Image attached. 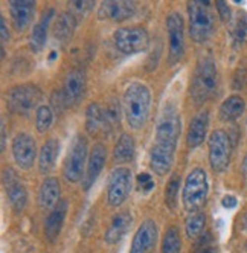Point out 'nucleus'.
<instances>
[{"instance_id":"1","label":"nucleus","mask_w":247,"mask_h":253,"mask_svg":"<svg viewBox=\"0 0 247 253\" xmlns=\"http://www.w3.org/2000/svg\"><path fill=\"white\" fill-rule=\"evenodd\" d=\"M151 107L150 88L142 83H131L122 98V110L128 125L134 130L142 128L147 124Z\"/></svg>"},{"instance_id":"2","label":"nucleus","mask_w":247,"mask_h":253,"mask_svg":"<svg viewBox=\"0 0 247 253\" xmlns=\"http://www.w3.org/2000/svg\"><path fill=\"white\" fill-rule=\"evenodd\" d=\"M189 35L196 43H205L215 31V17L207 0H192L188 3Z\"/></svg>"},{"instance_id":"3","label":"nucleus","mask_w":247,"mask_h":253,"mask_svg":"<svg viewBox=\"0 0 247 253\" xmlns=\"http://www.w3.org/2000/svg\"><path fill=\"white\" fill-rule=\"evenodd\" d=\"M182 131L180 113L174 104H166L159 113L156 124V142L154 145H161L169 150H175L177 140Z\"/></svg>"},{"instance_id":"4","label":"nucleus","mask_w":247,"mask_h":253,"mask_svg":"<svg viewBox=\"0 0 247 253\" xmlns=\"http://www.w3.org/2000/svg\"><path fill=\"white\" fill-rule=\"evenodd\" d=\"M218 72L212 58H205L199 63L191 84V96L197 105L206 102L217 92Z\"/></svg>"},{"instance_id":"5","label":"nucleus","mask_w":247,"mask_h":253,"mask_svg":"<svg viewBox=\"0 0 247 253\" xmlns=\"http://www.w3.org/2000/svg\"><path fill=\"white\" fill-rule=\"evenodd\" d=\"M209 192V183H207V175L205 169L196 168L189 172L186 177V182L183 186V206L189 213L199 212L203 205L206 203Z\"/></svg>"},{"instance_id":"6","label":"nucleus","mask_w":247,"mask_h":253,"mask_svg":"<svg viewBox=\"0 0 247 253\" xmlns=\"http://www.w3.org/2000/svg\"><path fill=\"white\" fill-rule=\"evenodd\" d=\"M40 101H41V92L34 84H22L12 87L6 95L8 108L17 115H29L37 108Z\"/></svg>"},{"instance_id":"7","label":"nucleus","mask_w":247,"mask_h":253,"mask_svg":"<svg viewBox=\"0 0 247 253\" xmlns=\"http://www.w3.org/2000/svg\"><path fill=\"white\" fill-rule=\"evenodd\" d=\"M87 150H89L87 139L82 134H77L63 164V174L69 182L77 183L82 178V175H85L84 167L87 159Z\"/></svg>"},{"instance_id":"8","label":"nucleus","mask_w":247,"mask_h":253,"mask_svg":"<svg viewBox=\"0 0 247 253\" xmlns=\"http://www.w3.org/2000/svg\"><path fill=\"white\" fill-rule=\"evenodd\" d=\"M209 164L215 172H224L231 164L232 157V142L224 130H215L210 134L209 140Z\"/></svg>"},{"instance_id":"9","label":"nucleus","mask_w":247,"mask_h":253,"mask_svg":"<svg viewBox=\"0 0 247 253\" xmlns=\"http://www.w3.org/2000/svg\"><path fill=\"white\" fill-rule=\"evenodd\" d=\"M113 40L116 47L125 53V55H134V53L145 52L150 46V35L144 28H119L113 34Z\"/></svg>"},{"instance_id":"10","label":"nucleus","mask_w":247,"mask_h":253,"mask_svg":"<svg viewBox=\"0 0 247 253\" xmlns=\"http://www.w3.org/2000/svg\"><path fill=\"white\" fill-rule=\"evenodd\" d=\"M166 31L169 40V50H168V63L174 66L179 63L185 53V23L182 15L177 12H171L166 19Z\"/></svg>"},{"instance_id":"11","label":"nucleus","mask_w":247,"mask_h":253,"mask_svg":"<svg viewBox=\"0 0 247 253\" xmlns=\"http://www.w3.org/2000/svg\"><path fill=\"white\" fill-rule=\"evenodd\" d=\"M131 191V171L128 168L119 167L112 171L107 185V200L113 208L121 206L127 200Z\"/></svg>"},{"instance_id":"12","label":"nucleus","mask_w":247,"mask_h":253,"mask_svg":"<svg viewBox=\"0 0 247 253\" xmlns=\"http://www.w3.org/2000/svg\"><path fill=\"white\" fill-rule=\"evenodd\" d=\"M35 154H37V145L29 134L20 133L12 139V156L20 168L29 169L35 160Z\"/></svg>"},{"instance_id":"13","label":"nucleus","mask_w":247,"mask_h":253,"mask_svg":"<svg viewBox=\"0 0 247 253\" xmlns=\"http://www.w3.org/2000/svg\"><path fill=\"white\" fill-rule=\"evenodd\" d=\"M3 185L6 189L8 200L15 212H22L28 203V192L17 174L11 168L3 169Z\"/></svg>"},{"instance_id":"14","label":"nucleus","mask_w":247,"mask_h":253,"mask_svg":"<svg viewBox=\"0 0 247 253\" xmlns=\"http://www.w3.org/2000/svg\"><path fill=\"white\" fill-rule=\"evenodd\" d=\"M63 96L66 105H75L85 92V74L82 69H74L66 75L64 85H63Z\"/></svg>"},{"instance_id":"15","label":"nucleus","mask_w":247,"mask_h":253,"mask_svg":"<svg viewBox=\"0 0 247 253\" xmlns=\"http://www.w3.org/2000/svg\"><path fill=\"white\" fill-rule=\"evenodd\" d=\"M136 12L134 2H116V0H109L102 2L98 9V17L101 20H112V22H124L133 17Z\"/></svg>"},{"instance_id":"16","label":"nucleus","mask_w":247,"mask_h":253,"mask_svg":"<svg viewBox=\"0 0 247 253\" xmlns=\"http://www.w3.org/2000/svg\"><path fill=\"white\" fill-rule=\"evenodd\" d=\"M157 241V226L153 220H147L139 226L130 253H153Z\"/></svg>"},{"instance_id":"17","label":"nucleus","mask_w":247,"mask_h":253,"mask_svg":"<svg viewBox=\"0 0 247 253\" xmlns=\"http://www.w3.org/2000/svg\"><path fill=\"white\" fill-rule=\"evenodd\" d=\"M9 12L14 29L23 32L34 19L35 2H31V0H12V2H9Z\"/></svg>"},{"instance_id":"18","label":"nucleus","mask_w":247,"mask_h":253,"mask_svg":"<svg viewBox=\"0 0 247 253\" xmlns=\"http://www.w3.org/2000/svg\"><path fill=\"white\" fill-rule=\"evenodd\" d=\"M105 159H107V150H105L102 143H96L90 153L89 162H87V171L82 182L84 189H89L90 186H93V183L96 182L98 175L101 174L105 165Z\"/></svg>"},{"instance_id":"19","label":"nucleus","mask_w":247,"mask_h":253,"mask_svg":"<svg viewBox=\"0 0 247 253\" xmlns=\"http://www.w3.org/2000/svg\"><path fill=\"white\" fill-rule=\"evenodd\" d=\"M131 223H133V216L130 212L116 213L112 218V223H110L107 232H105V243L118 244L127 235L128 229L131 227Z\"/></svg>"},{"instance_id":"20","label":"nucleus","mask_w":247,"mask_h":253,"mask_svg":"<svg viewBox=\"0 0 247 253\" xmlns=\"http://www.w3.org/2000/svg\"><path fill=\"white\" fill-rule=\"evenodd\" d=\"M66 213H67V202L66 200H60L57 203V206L49 213L47 220L44 223V233L50 243H54L58 238V235L63 229V224H64Z\"/></svg>"},{"instance_id":"21","label":"nucleus","mask_w":247,"mask_h":253,"mask_svg":"<svg viewBox=\"0 0 247 253\" xmlns=\"http://www.w3.org/2000/svg\"><path fill=\"white\" fill-rule=\"evenodd\" d=\"M174 153H175V150H169V148H165L161 145H153L151 154H150L151 169L159 175L168 174L174 164Z\"/></svg>"},{"instance_id":"22","label":"nucleus","mask_w":247,"mask_h":253,"mask_svg":"<svg viewBox=\"0 0 247 253\" xmlns=\"http://www.w3.org/2000/svg\"><path fill=\"white\" fill-rule=\"evenodd\" d=\"M207 126H209V113L207 112H202L192 119V122L189 125V130H188V136H186V143L191 150L200 147L203 143V140L206 137Z\"/></svg>"},{"instance_id":"23","label":"nucleus","mask_w":247,"mask_h":253,"mask_svg":"<svg viewBox=\"0 0 247 253\" xmlns=\"http://www.w3.org/2000/svg\"><path fill=\"white\" fill-rule=\"evenodd\" d=\"M54 14H55V11L49 8L46 12H43L39 23L34 26L32 34L29 37V46L34 52H40L44 47L46 40H47V28H49V23L52 20V17H54Z\"/></svg>"},{"instance_id":"24","label":"nucleus","mask_w":247,"mask_h":253,"mask_svg":"<svg viewBox=\"0 0 247 253\" xmlns=\"http://www.w3.org/2000/svg\"><path fill=\"white\" fill-rule=\"evenodd\" d=\"M60 194H61V188H60L58 180L54 177L46 178L39 191V206L41 209L55 208L57 203L61 200Z\"/></svg>"},{"instance_id":"25","label":"nucleus","mask_w":247,"mask_h":253,"mask_svg":"<svg viewBox=\"0 0 247 253\" xmlns=\"http://www.w3.org/2000/svg\"><path fill=\"white\" fill-rule=\"evenodd\" d=\"M60 154V142L49 139L40 150L39 154V171L41 174H49L55 167V162Z\"/></svg>"},{"instance_id":"26","label":"nucleus","mask_w":247,"mask_h":253,"mask_svg":"<svg viewBox=\"0 0 247 253\" xmlns=\"http://www.w3.org/2000/svg\"><path fill=\"white\" fill-rule=\"evenodd\" d=\"M77 25H78V20L77 17L70 12V11H64L58 15V19L55 22V28H54V35L55 39L60 42V43H67L70 39H72V35L77 29Z\"/></svg>"},{"instance_id":"27","label":"nucleus","mask_w":247,"mask_h":253,"mask_svg":"<svg viewBox=\"0 0 247 253\" xmlns=\"http://www.w3.org/2000/svg\"><path fill=\"white\" fill-rule=\"evenodd\" d=\"M85 130L90 136H96L104 130V112L98 102L89 104L85 110Z\"/></svg>"},{"instance_id":"28","label":"nucleus","mask_w":247,"mask_h":253,"mask_svg":"<svg viewBox=\"0 0 247 253\" xmlns=\"http://www.w3.org/2000/svg\"><path fill=\"white\" fill-rule=\"evenodd\" d=\"M244 108H246V104L241 96H238V95L229 96L220 107V118L224 122L237 121L244 113Z\"/></svg>"},{"instance_id":"29","label":"nucleus","mask_w":247,"mask_h":253,"mask_svg":"<svg viewBox=\"0 0 247 253\" xmlns=\"http://www.w3.org/2000/svg\"><path fill=\"white\" fill-rule=\"evenodd\" d=\"M136 153V145H134V139L130 134H122L113 150V157L118 164H127V162L134 159Z\"/></svg>"},{"instance_id":"30","label":"nucleus","mask_w":247,"mask_h":253,"mask_svg":"<svg viewBox=\"0 0 247 253\" xmlns=\"http://www.w3.org/2000/svg\"><path fill=\"white\" fill-rule=\"evenodd\" d=\"M104 112V133L105 134H112L115 133V130L119 126L121 122V107L119 102L112 99L105 104V107L102 108Z\"/></svg>"},{"instance_id":"31","label":"nucleus","mask_w":247,"mask_h":253,"mask_svg":"<svg viewBox=\"0 0 247 253\" xmlns=\"http://www.w3.org/2000/svg\"><path fill=\"white\" fill-rule=\"evenodd\" d=\"M206 226V215L203 212H196L188 216L185 229L189 238H200Z\"/></svg>"},{"instance_id":"32","label":"nucleus","mask_w":247,"mask_h":253,"mask_svg":"<svg viewBox=\"0 0 247 253\" xmlns=\"http://www.w3.org/2000/svg\"><path fill=\"white\" fill-rule=\"evenodd\" d=\"M182 249V240L180 232L177 227H169L162 240V253H180Z\"/></svg>"},{"instance_id":"33","label":"nucleus","mask_w":247,"mask_h":253,"mask_svg":"<svg viewBox=\"0 0 247 253\" xmlns=\"http://www.w3.org/2000/svg\"><path fill=\"white\" fill-rule=\"evenodd\" d=\"M52 122H54V112L49 105H40L37 115H35V126L40 133H44L50 128Z\"/></svg>"},{"instance_id":"34","label":"nucleus","mask_w":247,"mask_h":253,"mask_svg":"<svg viewBox=\"0 0 247 253\" xmlns=\"http://www.w3.org/2000/svg\"><path fill=\"white\" fill-rule=\"evenodd\" d=\"M179 186H180V175L179 174H174L169 182L168 186L165 189V202L166 206L169 209H174L175 205H177V197H179Z\"/></svg>"},{"instance_id":"35","label":"nucleus","mask_w":247,"mask_h":253,"mask_svg":"<svg viewBox=\"0 0 247 253\" xmlns=\"http://www.w3.org/2000/svg\"><path fill=\"white\" fill-rule=\"evenodd\" d=\"M232 37L237 44H243L247 42V17L241 14L234 23L232 28Z\"/></svg>"},{"instance_id":"36","label":"nucleus","mask_w":247,"mask_h":253,"mask_svg":"<svg viewBox=\"0 0 247 253\" xmlns=\"http://www.w3.org/2000/svg\"><path fill=\"white\" fill-rule=\"evenodd\" d=\"M194 253H217V247L214 244L212 235L203 233L200 240L197 241L196 247H194Z\"/></svg>"},{"instance_id":"37","label":"nucleus","mask_w":247,"mask_h":253,"mask_svg":"<svg viewBox=\"0 0 247 253\" xmlns=\"http://www.w3.org/2000/svg\"><path fill=\"white\" fill-rule=\"evenodd\" d=\"M92 8H93V2H87V0H74V2H69V11L77 17V20L80 15L81 19L85 17V14H89Z\"/></svg>"},{"instance_id":"38","label":"nucleus","mask_w":247,"mask_h":253,"mask_svg":"<svg viewBox=\"0 0 247 253\" xmlns=\"http://www.w3.org/2000/svg\"><path fill=\"white\" fill-rule=\"evenodd\" d=\"M137 183H139L140 189L145 191V192H148L154 188V182H153V178L148 172H140L137 175Z\"/></svg>"},{"instance_id":"39","label":"nucleus","mask_w":247,"mask_h":253,"mask_svg":"<svg viewBox=\"0 0 247 253\" xmlns=\"http://www.w3.org/2000/svg\"><path fill=\"white\" fill-rule=\"evenodd\" d=\"M0 39H2V57H5V43L9 40V31L5 17H0Z\"/></svg>"},{"instance_id":"40","label":"nucleus","mask_w":247,"mask_h":253,"mask_svg":"<svg viewBox=\"0 0 247 253\" xmlns=\"http://www.w3.org/2000/svg\"><path fill=\"white\" fill-rule=\"evenodd\" d=\"M215 6L218 9V14H220L223 22H229V20H231V9H229V6H227L226 2H221V0H220V2H215Z\"/></svg>"},{"instance_id":"41","label":"nucleus","mask_w":247,"mask_h":253,"mask_svg":"<svg viewBox=\"0 0 247 253\" xmlns=\"http://www.w3.org/2000/svg\"><path fill=\"white\" fill-rule=\"evenodd\" d=\"M221 205H223L226 209H234V208L237 206V198L232 197V195H226V197L223 198Z\"/></svg>"},{"instance_id":"42","label":"nucleus","mask_w":247,"mask_h":253,"mask_svg":"<svg viewBox=\"0 0 247 253\" xmlns=\"http://www.w3.org/2000/svg\"><path fill=\"white\" fill-rule=\"evenodd\" d=\"M2 151H5L6 148V125H5V119L2 118Z\"/></svg>"},{"instance_id":"43","label":"nucleus","mask_w":247,"mask_h":253,"mask_svg":"<svg viewBox=\"0 0 247 253\" xmlns=\"http://www.w3.org/2000/svg\"><path fill=\"white\" fill-rule=\"evenodd\" d=\"M243 233H244V244L247 249V215H244V218H243Z\"/></svg>"},{"instance_id":"44","label":"nucleus","mask_w":247,"mask_h":253,"mask_svg":"<svg viewBox=\"0 0 247 253\" xmlns=\"http://www.w3.org/2000/svg\"><path fill=\"white\" fill-rule=\"evenodd\" d=\"M241 171H243V177L246 178V182H247V154L244 156V160H243V167H241Z\"/></svg>"}]
</instances>
